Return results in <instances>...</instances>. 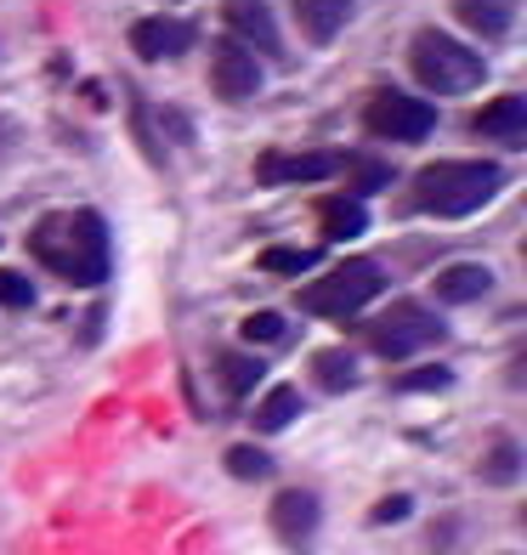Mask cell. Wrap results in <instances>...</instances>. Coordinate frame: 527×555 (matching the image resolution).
Returning a JSON list of instances; mask_svg holds the SVG:
<instances>
[{
  "label": "cell",
  "mask_w": 527,
  "mask_h": 555,
  "mask_svg": "<svg viewBox=\"0 0 527 555\" xmlns=\"http://www.w3.org/2000/svg\"><path fill=\"white\" fill-rule=\"evenodd\" d=\"M340 159L335 154H290V147H267L256 159V182L261 188H279V182H323V176H335Z\"/></svg>",
  "instance_id": "ba28073f"
},
{
  "label": "cell",
  "mask_w": 527,
  "mask_h": 555,
  "mask_svg": "<svg viewBox=\"0 0 527 555\" xmlns=\"http://www.w3.org/2000/svg\"><path fill=\"white\" fill-rule=\"evenodd\" d=\"M381 289H386L381 261L351 256V261H340V267L323 272L318 284H307L295 300H300V312H312V318H358V312H363Z\"/></svg>",
  "instance_id": "277c9868"
},
{
  "label": "cell",
  "mask_w": 527,
  "mask_h": 555,
  "mask_svg": "<svg viewBox=\"0 0 527 555\" xmlns=\"http://www.w3.org/2000/svg\"><path fill=\"white\" fill-rule=\"evenodd\" d=\"M239 335H244L249 346H279L290 330H284V318H279V312H249Z\"/></svg>",
  "instance_id": "603a6c76"
},
{
  "label": "cell",
  "mask_w": 527,
  "mask_h": 555,
  "mask_svg": "<svg viewBox=\"0 0 527 555\" xmlns=\"http://www.w3.org/2000/svg\"><path fill=\"white\" fill-rule=\"evenodd\" d=\"M476 476H483L488 488H511L522 476V448L511 437H493V448L483 453V465H476Z\"/></svg>",
  "instance_id": "ffe728a7"
},
{
  "label": "cell",
  "mask_w": 527,
  "mask_h": 555,
  "mask_svg": "<svg viewBox=\"0 0 527 555\" xmlns=\"http://www.w3.org/2000/svg\"><path fill=\"white\" fill-rule=\"evenodd\" d=\"M448 12H454V17H460V29H471V35L505 40V35H511V23H516V0H454Z\"/></svg>",
  "instance_id": "5bb4252c"
},
{
  "label": "cell",
  "mask_w": 527,
  "mask_h": 555,
  "mask_svg": "<svg viewBox=\"0 0 527 555\" xmlns=\"http://www.w3.org/2000/svg\"><path fill=\"white\" fill-rule=\"evenodd\" d=\"M409 74L432 96H465L488 80V57L454 35H442V29H420L409 40Z\"/></svg>",
  "instance_id": "3957f363"
},
{
  "label": "cell",
  "mask_w": 527,
  "mask_h": 555,
  "mask_svg": "<svg viewBox=\"0 0 527 555\" xmlns=\"http://www.w3.org/2000/svg\"><path fill=\"white\" fill-rule=\"evenodd\" d=\"M312 380L323 391H351L358 386V358L346 346H323V351H312Z\"/></svg>",
  "instance_id": "2e32d148"
},
{
  "label": "cell",
  "mask_w": 527,
  "mask_h": 555,
  "mask_svg": "<svg viewBox=\"0 0 527 555\" xmlns=\"http://www.w3.org/2000/svg\"><path fill=\"white\" fill-rule=\"evenodd\" d=\"M188 46H193V29H188V23H176V17H142V23H131V52L147 57V63L182 57Z\"/></svg>",
  "instance_id": "8fae6325"
},
{
  "label": "cell",
  "mask_w": 527,
  "mask_h": 555,
  "mask_svg": "<svg viewBox=\"0 0 527 555\" xmlns=\"http://www.w3.org/2000/svg\"><path fill=\"white\" fill-rule=\"evenodd\" d=\"M454 374H448L442 363H425V369H409V374H397V391H442Z\"/></svg>",
  "instance_id": "d4e9b609"
},
{
  "label": "cell",
  "mask_w": 527,
  "mask_h": 555,
  "mask_svg": "<svg viewBox=\"0 0 527 555\" xmlns=\"http://www.w3.org/2000/svg\"><path fill=\"white\" fill-rule=\"evenodd\" d=\"M476 137H493V142H522L527 137V96H499L483 114L471 119Z\"/></svg>",
  "instance_id": "9a60e30c"
},
{
  "label": "cell",
  "mask_w": 527,
  "mask_h": 555,
  "mask_svg": "<svg viewBox=\"0 0 527 555\" xmlns=\"http://www.w3.org/2000/svg\"><path fill=\"white\" fill-rule=\"evenodd\" d=\"M228 470L239 476V482H261V476H272V460H267L261 448L239 442V448H228Z\"/></svg>",
  "instance_id": "7402d4cb"
},
{
  "label": "cell",
  "mask_w": 527,
  "mask_h": 555,
  "mask_svg": "<svg viewBox=\"0 0 527 555\" xmlns=\"http://www.w3.org/2000/svg\"><path fill=\"white\" fill-rule=\"evenodd\" d=\"M221 17H228V29L249 46V52L261 57H279V23H272V12L261 7V0H221Z\"/></svg>",
  "instance_id": "30bf717a"
},
{
  "label": "cell",
  "mask_w": 527,
  "mask_h": 555,
  "mask_svg": "<svg viewBox=\"0 0 527 555\" xmlns=\"http://www.w3.org/2000/svg\"><path fill=\"white\" fill-rule=\"evenodd\" d=\"M499 188H505V170L493 159H437L414 176V210L460 221L483 210Z\"/></svg>",
  "instance_id": "7a4b0ae2"
},
{
  "label": "cell",
  "mask_w": 527,
  "mask_h": 555,
  "mask_svg": "<svg viewBox=\"0 0 527 555\" xmlns=\"http://www.w3.org/2000/svg\"><path fill=\"white\" fill-rule=\"evenodd\" d=\"M409 511H414V499H409V493H391V499H381V504L369 511V521H374V527H386V521H403Z\"/></svg>",
  "instance_id": "484cf974"
},
{
  "label": "cell",
  "mask_w": 527,
  "mask_h": 555,
  "mask_svg": "<svg viewBox=\"0 0 527 555\" xmlns=\"http://www.w3.org/2000/svg\"><path fill=\"white\" fill-rule=\"evenodd\" d=\"M386 182H391L386 165H358V170H351V188H346V193H374V188H386Z\"/></svg>",
  "instance_id": "4316f807"
},
{
  "label": "cell",
  "mask_w": 527,
  "mask_h": 555,
  "mask_svg": "<svg viewBox=\"0 0 527 555\" xmlns=\"http://www.w3.org/2000/svg\"><path fill=\"white\" fill-rule=\"evenodd\" d=\"M29 249H35L40 267H52L57 278H68V284H80V289H91V284H103V278H108V227H103L97 210L46 216L35 227Z\"/></svg>",
  "instance_id": "6da1fadb"
},
{
  "label": "cell",
  "mask_w": 527,
  "mask_h": 555,
  "mask_svg": "<svg viewBox=\"0 0 527 555\" xmlns=\"http://www.w3.org/2000/svg\"><path fill=\"white\" fill-rule=\"evenodd\" d=\"M346 23H351V0H295V29L312 46H330Z\"/></svg>",
  "instance_id": "7c38bea8"
},
{
  "label": "cell",
  "mask_w": 527,
  "mask_h": 555,
  "mask_svg": "<svg viewBox=\"0 0 527 555\" xmlns=\"http://www.w3.org/2000/svg\"><path fill=\"white\" fill-rule=\"evenodd\" d=\"M0 307H12V312L35 307V284L23 272H12V267H0Z\"/></svg>",
  "instance_id": "cb8c5ba5"
},
{
  "label": "cell",
  "mask_w": 527,
  "mask_h": 555,
  "mask_svg": "<svg viewBox=\"0 0 527 555\" xmlns=\"http://www.w3.org/2000/svg\"><path fill=\"white\" fill-rule=\"evenodd\" d=\"M300 420V391L295 386H272L261 402H256V431H284V425H295Z\"/></svg>",
  "instance_id": "d6986e66"
},
{
  "label": "cell",
  "mask_w": 527,
  "mask_h": 555,
  "mask_svg": "<svg viewBox=\"0 0 527 555\" xmlns=\"http://www.w3.org/2000/svg\"><path fill=\"white\" fill-rule=\"evenodd\" d=\"M312 249H261V272L272 278H300V272H312Z\"/></svg>",
  "instance_id": "44dd1931"
},
{
  "label": "cell",
  "mask_w": 527,
  "mask_h": 555,
  "mask_svg": "<svg viewBox=\"0 0 527 555\" xmlns=\"http://www.w3.org/2000/svg\"><path fill=\"white\" fill-rule=\"evenodd\" d=\"M448 330H442V318L432 307H420V300H391V307L363 323V340L374 358H409V351H425V346H437Z\"/></svg>",
  "instance_id": "5b68a950"
},
{
  "label": "cell",
  "mask_w": 527,
  "mask_h": 555,
  "mask_svg": "<svg viewBox=\"0 0 527 555\" xmlns=\"http://www.w3.org/2000/svg\"><path fill=\"white\" fill-rule=\"evenodd\" d=\"M261 374H267L261 358H249V351H221V358H216V380H221L228 397H249L261 386Z\"/></svg>",
  "instance_id": "e0dca14e"
},
{
  "label": "cell",
  "mask_w": 527,
  "mask_h": 555,
  "mask_svg": "<svg viewBox=\"0 0 527 555\" xmlns=\"http://www.w3.org/2000/svg\"><path fill=\"white\" fill-rule=\"evenodd\" d=\"M267 521H272V533H279L290 550H307L312 533H318V499L307 488H284L279 499H272Z\"/></svg>",
  "instance_id": "9c48e42d"
},
{
  "label": "cell",
  "mask_w": 527,
  "mask_h": 555,
  "mask_svg": "<svg viewBox=\"0 0 527 555\" xmlns=\"http://www.w3.org/2000/svg\"><path fill=\"white\" fill-rule=\"evenodd\" d=\"M210 91L221 103H249L261 91V63L244 40H216L210 46Z\"/></svg>",
  "instance_id": "52a82bcc"
},
{
  "label": "cell",
  "mask_w": 527,
  "mask_h": 555,
  "mask_svg": "<svg viewBox=\"0 0 527 555\" xmlns=\"http://www.w3.org/2000/svg\"><path fill=\"white\" fill-rule=\"evenodd\" d=\"M323 238H358L363 227H369V210L358 205V193H346V198H323Z\"/></svg>",
  "instance_id": "ac0fdd59"
},
{
  "label": "cell",
  "mask_w": 527,
  "mask_h": 555,
  "mask_svg": "<svg viewBox=\"0 0 527 555\" xmlns=\"http://www.w3.org/2000/svg\"><path fill=\"white\" fill-rule=\"evenodd\" d=\"M432 289H437L442 307H471V300H483V295L493 289V272H488L483 261H454V267L437 272Z\"/></svg>",
  "instance_id": "4fadbf2b"
},
{
  "label": "cell",
  "mask_w": 527,
  "mask_h": 555,
  "mask_svg": "<svg viewBox=\"0 0 527 555\" xmlns=\"http://www.w3.org/2000/svg\"><path fill=\"white\" fill-rule=\"evenodd\" d=\"M363 125L386 142H425L437 131V103H420L409 91H374L363 108Z\"/></svg>",
  "instance_id": "8992f818"
}]
</instances>
